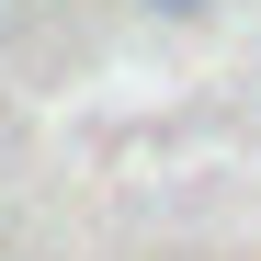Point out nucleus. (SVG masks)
Wrapping results in <instances>:
<instances>
[{
	"instance_id": "f257e3e1",
	"label": "nucleus",
	"mask_w": 261,
	"mask_h": 261,
	"mask_svg": "<svg viewBox=\"0 0 261 261\" xmlns=\"http://www.w3.org/2000/svg\"><path fill=\"white\" fill-rule=\"evenodd\" d=\"M148 12H159V23H193V12H216V0H148Z\"/></svg>"
}]
</instances>
